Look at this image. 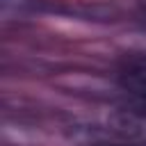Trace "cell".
Wrapping results in <instances>:
<instances>
[{
  "instance_id": "3",
  "label": "cell",
  "mask_w": 146,
  "mask_h": 146,
  "mask_svg": "<svg viewBox=\"0 0 146 146\" xmlns=\"http://www.w3.org/2000/svg\"><path fill=\"white\" fill-rule=\"evenodd\" d=\"M94 146H128V144H123V141H119V144H94Z\"/></svg>"
},
{
  "instance_id": "2",
  "label": "cell",
  "mask_w": 146,
  "mask_h": 146,
  "mask_svg": "<svg viewBox=\"0 0 146 146\" xmlns=\"http://www.w3.org/2000/svg\"><path fill=\"white\" fill-rule=\"evenodd\" d=\"M119 80L132 96L146 100V57H128L121 64Z\"/></svg>"
},
{
  "instance_id": "4",
  "label": "cell",
  "mask_w": 146,
  "mask_h": 146,
  "mask_svg": "<svg viewBox=\"0 0 146 146\" xmlns=\"http://www.w3.org/2000/svg\"><path fill=\"white\" fill-rule=\"evenodd\" d=\"M139 7H141V11L146 14V0H139Z\"/></svg>"
},
{
  "instance_id": "1",
  "label": "cell",
  "mask_w": 146,
  "mask_h": 146,
  "mask_svg": "<svg viewBox=\"0 0 146 146\" xmlns=\"http://www.w3.org/2000/svg\"><path fill=\"white\" fill-rule=\"evenodd\" d=\"M110 132L128 146H146V114L132 110H116L107 119Z\"/></svg>"
}]
</instances>
